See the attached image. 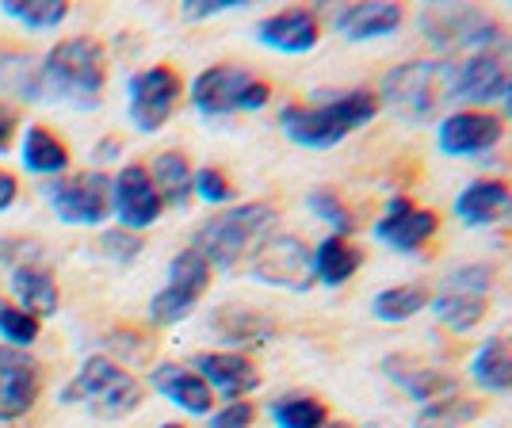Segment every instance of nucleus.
<instances>
[{
	"mask_svg": "<svg viewBox=\"0 0 512 428\" xmlns=\"http://www.w3.org/2000/svg\"><path fill=\"white\" fill-rule=\"evenodd\" d=\"M379 92L375 88H344V92H321L314 104H287L279 111V130L287 142L302 150H333L348 134L363 130L379 115Z\"/></svg>",
	"mask_w": 512,
	"mask_h": 428,
	"instance_id": "nucleus-1",
	"label": "nucleus"
},
{
	"mask_svg": "<svg viewBox=\"0 0 512 428\" xmlns=\"http://www.w3.org/2000/svg\"><path fill=\"white\" fill-rule=\"evenodd\" d=\"M39 88H43V100H58L73 111L100 107L107 88L104 43L92 35H73L54 43L39 62Z\"/></svg>",
	"mask_w": 512,
	"mask_h": 428,
	"instance_id": "nucleus-2",
	"label": "nucleus"
},
{
	"mask_svg": "<svg viewBox=\"0 0 512 428\" xmlns=\"http://www.w3.org/2000/svg\"><path fill=\"white\" fill-rule=\"evenodd\" d=\"M279 214L272 203H237L207 218L192 237V249L211 264V272H234L276 234Z\"/></svg>",
	"mask_w": 512,
	"mask_h": 428,
	"instance_id": "nucleus-3",
	"label": "nucleus"
},
{
	"mask_svg": "<svg viewBox=\"0 0 512 428\" xmlns=\"http://www.w3.org/2000/svg\"><path fill=\"white\" fill-rule=\"evenodd\" d=\"M142 398H146L142 383L107 352L85 356L81 367L73 371V379L58 390L62 406H85L100 421H123L142 406Z\"/></svg>",
	"mask_w": 512,
	"mask_h": 428,
	"instance_id": "nucleus-4",
	"label": "nucleus"
},
{
	"mask_svg": "<svg viewBox=\"0 0 512 428\" xmlns=\"http://www.w3.org/2000/svg\"><path fill=\"white\" fill-rule=\"evenodd\" d=\"M379 104L409 123H432L448 104H455V62L417 58L394 65L379 85Z\"/></svg>",
	"mask_w": 512,
	"mask_h": 428,
	"instance_id": "nucleus-5",
	"label": "nucleus"
},
{
	"mask_svg": "<svg viewBox=\"0 0 512 428\" xmlns=\"http://www.w3.org/2000/svg\"><path fill=\"white\" fill-rule=\"evenodd\" d=\"M417 23L440 54H497L505 46L501 23L474 4H428Z\"/></svg>",
	"mask_w": 512,
	"mask_h": 428,
	"instance_id": "nucleus-6",
	"label": "nucleus"
},
{
	"mask_svg": "<svg viewBox=\"0 0 512 428\" xmlns=\"http://www.w3.org/2000/svg\"><path fill=\"white\" fill-rule=\"evenodd\" d=\"M188 100L203 119H226L234 111H260L272 104V85L241 65H207L188 85Z\"/></svg>",
	"mask_w": 512,
	"mask_h": 428,
	"instance_id": "nucleus-7",
	"label": "nucleus"
},
{
	"mask_svg": "<svg viewBox=\"0 0 512 428\" xmlns=\"http://www.w3.org/2000/svg\"><path fill=\"white\" fill-rule=\"evenodd\" d=\"M39 195L62 226L96 230L111 218V176L104 169L65 172L58 180H46Z\"/></svg>",
	"mask_w": 512,
	"mask_h": 428,
	"instance_id": "nucleus-8",
	"label": "nucleus"
},
{
	"mask_svg": "<svg viewBox=\"0 0 512 428\" xmlns=\"http://www.w3.org/2000/svg\"><path fill=\"white\" fill-rule=\"evenodd\" d=\"M490 287H493L490 264H463V268H455L444 279V291L432 295L428 310L451 333H470V329L482 325L486 310H490V302H486Z\"/></svg>",
	"mask_w": 512,
	"mask_h": 428,
	"instance_id": "nucleus-9",
	"label": "nucleus"
},
{
	"mask_svg": "<svg viewBox=\"0 0 512 428\" xmlns=\"http://www.w3.org/2000/svg\"><path fill=\"white\" fill-rule=\"evenodd\" d=\"M180 100H184V81L172 65H150L130 73L127 119L138 134H157L176 115Z\"/></svg>",
	"mask_w": 512,
	"mask_h": 428,
	"instance_id": "nucleus-10",
	"label": "nucleus"
},
{
	"mask_svg": "<svg viewBox=\"0 0 512 428\" xmlns=\"http://www.w3.org/2000/svg\"><path fill=\"white\" fill-rule=\"evenodd\" d=\"M249 276L264 287H276V291H295L306 295L318 279H314V257H310V245L295 234H272L253 257H249Z\"/></svg>",
	"mask_w": 512,
	"mask_h": 428,
	"instance_id": "nucleus-11",
	"label": "nucleus"
},
{
	"mask_svg": "<svg viewBox=\"0 0 512 428\" xmlns=\"http://www.w3.org/2000/svg\"><path fill=\"white\" fill-rule=\"evenodd\" d=\"M505 127H501V115L493 111H478V107H459L440 119L436 127V150L455 161H474V157H486L501 146Z\"/></svg>",
	"mask_w": 512,
	"mask_h": 428,
	"instance_id": "nucleus-12",
	"label": "nucleus"
},
{
	"mask_svg": "<svg viewBox=\"0 0 512 428\" xmlns=\"http://www.w3.org/2000/svg\"><path fill=\"white\" fill-rule=\"evenodd\" d=\"M165 211L161 195L153 188L150 169L130 161L123 169L111 176V214L119 222V230H130V234H142L157 226V218Z\"/></svg>",
	"mask_w": 512,
	"mask_h": 428,
	"instance_id": "nucleus-13",
	"label": "nucleus"
},
{
	"mask_svg": "<svg viewBox=\"0 0 512 428\" xmlns=\"http://www.w3.org/2000/svg\"><path fill=\"white\" fill-rule=\"evenodd\" d=\"M440 234V218L428 207H417L409 195H390L383 218L375 222V237L394 253H421Z\"/></svg>",
	"mask_w": 512,
	"mask_h": 428,
	"instance_id": "nucleus-14",
	"label": "nucleus"
},
{
	"mask_svg": "<svg viewBox=\"0 0 512 428\" xmlns=\"http://www.w3.org/2000/svg\"><path fill=\"white\" fill-rule=\"evenodd\" d=\"M43 394V371L31 352L0 344V425L23 421Z\"/></svg>",
	"mask_w": 512,
	"mask_h": 428,
	"instance_id": "nucleus-15",
	"label": "nucleus"
},
{
	"mask_svg": "<svg viewBox=\"0 0 512 428\" xmlns=\"http://www.w3.org/2000/svg\"><path fill=\"white\" fill-rule=\"evenodd\" d=\"M192 371L222 402H245L253 390H260V371L245 352H230V348L199 352L192 360Z\"/></svg>",
	"mask_w": 512,
	"mask_h": 428,
	"instance_id": "nucleus-16",
	"label": "nucleus"
},
{
	"mask_svg": "<svg viewBox=\"0 0 512 428\" xmlns=\"http://www.w3.org/2000/svg\"><path fill=\"white\" fill-rule=\"evenodd\" d=\"M256 43L287 58L310 54L321 43V16L314 8H279L256 23Z\"/></svg>",
	"mask_w": 512,
	"mask_h": 428,
	"instance_id": "nucleus-17",
	"label": "nucleus"
},
{
	"mask_svg": "<svg viewBox=\"0 0 512 428\" xmlns=\"http://www.w3.org/2000/svg\"><path fill=\"white\" fill-rule=\"evenodd\" d=\"M402 23H406V8L394 0H360V4H341L333 12V31L344 43L390 39Z\"/></svg>",
	"mask_w": 512,
	"mask_h": 428,
	"instance_id": "nucleus-18",
	"label": "nucleus"
},
{
	"mask_svg": "<svg viewBox=\"0 0 512 428\" xmlns=\"http://www.w3.org/2000/svg\"><path fill=\"white\" fill-rule=\"evenodd\" d=\"M509 85V69L501 54H467L455 62V104H467L486 111V104H497Z\"/></svg>",
	"mask_w": 512,
	"mask_h": 428,
	"instance_id": "nucleus-19",
	"label": "nucleus"
},
{
	"mask_svg": "<svg viewBox=\"0 0 512 428\" xmlns=\"http://www.w3.org/2000/svg\"><path fill=\"white\" fill-rule=\"evenodd\" d=\"M150 386L165 398V402H172V406L180 409V413H188V417H211L214 402H218V398L211 394V386L203 383L192 367L172 364V360L153 364Z\"/></svg>",
	"mask_w": 512,
	"mask_h": 428,
	"instance_id": "nucleus-20",
	"label": "nucleus"
},
{
	"mask_svg": "<svg viewBox=\"0 0 512 428\" xmlns=\"http://www.w3.org/2000/svg\"><path fill=\"white\" fill-rule=\"evenodd\" d=\"M383 375L398 386V390H406L413 402H421V406L440 402V398H448V394H459L455 375L440 371V367L421 364V360H413V356H402V352H390V356H386Z\"/></svg>",
	"mask_w": 512,
	"mask_h": 428,
	"instance_id": "nucleus-21",
	"label": "nucleus"
},
{
	"mask_svg": "<svg viewBox=\"0 0 512 428\" xmlns=\"http://www.w3.org/2000/svg\"><path fill=\"white\" fill-rule=\"evenodd\" d=\"M455 218L463 226H497L512 218V188L505 180H470L455 195Z\"/></svg>",
	"mask_w": 512,
	"mask_h": 428,
	"instance_id": "nucleus-22",
	"label": "nucleus"
},
{
	"mask_svg": "<svg viewBox=\"0 0 512 428\" xmlns=\"http://www.w3.org/2000/svg\"><path fill=\"white\" fill-rule=\"evenodd\" d=\"M8 291H12V302L27 310L31 318H54L58 314V279L50 268H43L39 260H31V264H16V268H8Z\"/></svg>",
	"mask_w": 512,
	"mask_h": 428,
	"instance_id": "nucleus-23",
	"label": "nucleus"
},
{
	"mask_svg": "<svg viewBox=\"0 0 512 428\" xmlns=\"http://www.w3.org/2000/svg\"><path fill=\"white\" fill-rule=\"evenodd\" d=\"M211 329L222 344H230V352L241 348H260V344L276 341V321L260 310H245V306H222L211 314Z\"/></svg>",
	"mask_w": 512,
	"mask_h": 428,
	"instance_id": "nucleus-24",
	"label": "nucleus"
},
{
	"mask_svg": "<svg viewBox=\"0 0 512 428\" xmlns=\"http://www.w3.org/2000/svg\"><path fill=\"white\" fill-rule=\"evenodd\" d=\"M20 165L31 176H43V180H58L69 172V146L54 134L50 127H23L20 134Z\"/></svg>",
	"mask_w": 512,
	"mask_h": 428,
	"instance_id": "nucleus-25",
	"label": "nucleus"
},
{
	"mask_svg": "<svg viewBox=\"0 0 512 428\" xmlns=\"http://www.w3.org/2000/svg\"><path fill=\"white\" fill-rule=\"evenodd\" d=\"M310 257H314V279L321 287H341L363 268V249L352 237H321L318 245L310 249Z\"/></svg>",
	"mask_w": 512,
	"mask_h": 428,
	"instance_id": "nucleus-26",
	"label": "nucleus"
},
{
	"mask_svg": "<svg viewBox=\"0 0 512 428\" xmlns=\"http://www.w3.org/2000/svg\"><path fill=\"white\" fill-rule=\"evenodd\" d=\"M470 379L486 394H512V344L501 337L478 344L470 356Z\"/></svg>",
	"mask_w": 512,
	"mask_h": 428,
	"instance_id": "nucleus-27",
	"label": "nucleus"
},
{
	"mask_svg": "<svg viewBox=\"0 0 512 428\" xmlns=\"http://www.w3.org/2000/svg\"><path fill=\"white\" fill-rule=\"evenodd\" d=\"M150 169V180L153 188H157V195H161V203L165 207H188V199H192V161L184 157L180 150H165L153 157V165H146Z\"/></svg>",
	"mask_w": 512,
	"mask_h": 428,
	"instance_id": "nucleus-28",
	"label": "nucleus"
},
{
	"mask_svg": "<svg viewBox=\"0 0 512 428\" xmlns=\"http://www.w3.org/2000/svg\"><path fill=\"white\" fill-rule=\"evenodd\" d=\"M428 302H432V291L425 283H398V287H386L375 295L371 314L386 325H402V321L417 318L421 310H428Z\"/></svg>",
	"mask_w": 512,
	"mask_h": 428,
	"instance_id": "nucleus-29",
	"label": "nucleus"
},
{
	"mask_svg": "<svg viewBox=\"0 0 512 428\" xmlns=\"http://www.w3.org/2000/svg\"><path fill=\"white\" fill-rule=\"evenodd\" d=\"M0 16L20 23L23 31H58L69 20L65 0H0Z\"/></svg>",
	"mask_w": 512,
	"mask_h": 428,
	"instance_id": "nucleus-30",
	"label": "nucleus"
},
{
	"mask_svg": "<svg viewBox=\"0 0 512 428\" xmlns=\"http://www.w3.org/2000/svg\"><path fill=\"white\" fill-rule=\"evenodd\" d=\"M482 402L478 398H463V394H448L440 402H428V406L417 409L413 417V428H467L470 421L482 417Z\"/></svg>",
	"mask_w": 512,
	"mask_h": 428,
	"instance_id": "nucleus-31",
	"label": "nucleus"
},
{
	"mask_svg": "<svg viewBox=\"0 0 512 428\" xmlns=\"http://www.w3.org/2000/svg\"><path fill=\"white\" fill-rule=\"evenodd\" d=\"M268 417L276 428H321L329 425V406L310 394H283L268 406Z\"/></svg>",
	"mask_w": 512,
	"mask_h": 428,
	"instance_id": "nucleus-32",
	"label": "nucleus"
},
{
	"mask_svg": "<svg viewBox=\"0 0 512 428\" xmlns=\"http://www.w3.org/2000/svg\"><path fill=\"white\" fill-rule=\"evenodd\" d=\"M211 264L195 253L192 245L188 249H180L176 257L169 260V287L176 291H184V295H192L195 302L207 295V287H211Z\"/></svg>",
	"mask_w": 512,
	"mask_h": 428,
	"instance_id": "nucleus-33",
	"label": "nucleus"
},
{
	"mask_svg": "<svg viewBox=\"0 0 512 428\" xmlns=\"http://www.w3.org/2000/svg\"><path fill=\"white\" fill-rule=\"evenodd\" d=\"M306 207H310V214L321 218V222H325L337 237H352L356 234V226H360V222H356V214L348 211V203H344L333 188H314V192L306 195Z\"/></svg>",
	"mask_w": 512,
	"mask_h": 428,
	"instance_id": "nucleus-34",
	"label": "nucleus"
},
{
	"mask_svg": "<svg viewBox=\"0 0 512 428\" xmlns=\"http://www.w3.org/2000/svg\"><path fill=\"white\" fill-rule=\"evenodd\" d=\"M39 333H43L39 318H31V314H27V310H20L16 302L0 299V344L27 352L31 344L39 341Z\"/></svg>",
	"mask_w": 512,
	"mask_h": 428,
	"instance_id": "nucleus-35",
	"label": "nucleus"
},
{
	"mask_svg": "<svg viewBox=\"0 0 512 428\" xmlns=\"http://www.w3.org/2000/svg\"><path fill=\"white\" fill-rule=\"evenodd\" d=\"M199 302L192 295H184V291H176V287H161L157 295L150 299V325H161V329H169V325H180V321L192 314Z\"/></svg>",
	"mask_w": 512,
	"mask_h": 428,
	"instance_id": "nucleus-36",
	"label": "nucleus"
},
{
	"mask_svg": "<svg viewBox=\"0 0 512 428\" xmlns=\"http://www.w3.org/2000/svg\"><path fill=\"white\" fill-rule=\"evenodd\" d=\"M192 195L203 199V203H211V207H226V203L234 199V184H230V176L222 169L203 165V169H195V176H192Z\"/></svg>",
	"mask_w": 512,
	"mask_h": 428,
	"instance_id": "nucleus-37",
	"label": "nucleus"
},
{
	"mask_svg": "<svg viewBox=\"0 0 512 428\" xmlns=\"http://www.w3.org/2000/svg\"><path fill=\"white\" fill-rule=\"evenodd\" d=\"M96 249H100V257L115 260V264H130V260H138L142 253V234H130V230H104L100 241H96Z\"/></svg>",
	"mask_w": 512,
	"mask_h": 428,
	"instance_id": "nucleus-38",
	"label": "nucleus"
},
{
	"mask_svg": "<svg viewBox=\"0 0 512 428\" xmlns=\"http://www.w3.org/2000/svg\"><path fill=\"white\" fill-rule=\"evenodd\" d=\"M234 8H245V0H184L180 4V20L199 23V20H211V16H226Z\"/></svg>",
	"mask_w": 512,
	"mask_h": 428,
	"instance_id": "nucleus-39",
	"label": "nucleus"
},
{
	"mask_svg": "<svg viewBox=\"0 0 512 428\" xmlns=\"http://www.w3.org/2000/svg\"><path fill=\"white\" fill-rule=\"evenodd\" d=\"M256 417L253 402H226L211 413V425L207 428H249Z\"/></svg>",
	"mask_w": 512,
	"mask_h": 428,
	"instance_id": "nucleus-40",
	"label": "nucleus"
},
{
	"mask_svg": "<svg viewBox=\"0 0 512 428\" xmlns=\"http://www.w3.org/2000/svg\"><path fill=\"white\" fill-rule=\"evenodd\" d=\"M16 130H20L16 111H12V104H4V100H0V153H8L12 138H16Z\"/></svg>",
	"mask_w": 512,
	"mask_h": 428,
	"instance_id": "nucleus-41",
	"label": "nucleus"
},
{
	"mask_svg": "<svg viewBox=\"0 0 512 428\" xmlns=\"http://www.w3.org/2000/svg\"><path fill=\"white\" fill-rule=\"evenodd\" d=\"M16 199H20V180H16V172L0 169V214L12 211Z\"/></svg>",
	"mask_w": 512,
	"mask_h": 428,
	"instance_id": "nucleus-42",
	"label": "nucleus"
},
{
	"mask_svg": "<svg viewBox=\"0 0 512 428\" xmlns=\"http://www.w3.org/2000/svg\"><path fill=\"white\" fill-rule=\"evenodd\" d=\"M123 153V142L119 138H104V142H96V150H92V161H96V169L107 165V161H115Z\"/></svg>",
	"mask_w": 512,
	"mask_h": 428,
	"instance_id": "nucleus-43",
	"label": "nucleus"
},
{
	"mask_svg": "<svg viewBox=\"0 0 512 428\" xmlns=\"http://www.w3.org/2000/svg\"><path fill=\"white\" fill-rule=\"evenodd\" d=\"M501 104H505V115L512 119V73H509V85H505V96H501Z\"/></svg>",
	"mask_w": 512,
	"mask_h": 428,
	"instance_id": "nucleus-44",
	"label": "nucleus"
},
{
	"mask_svg": "<svg viewBox=\"0 0 512 428\" xmlns=\"http://www.w3.org/2000/svg\"><path fill=\"white\" fill-rule=\"evenodd\" d=\"M321 428H352V425H344V421H329V425H321Z\"/></svg>",
	"mask_w": 512,
	"mask_h": 428,
	"instance_id": "nucleus-45",
	"label": "nucleus"
},
{
	"mask_svg": "<svg viewBox=\"0 0 512 428\" xmlns=\"http://www.w3.org/2000/svg\"><path fill=\"white\" fill-rule=\"evenodd\" d=\"M161 428H184V425H176V421H165V425H161Z\"/></svg>",
	"mask_w": 512,
	"mask_h": 428,
	"instance_id": "nucleus-46",
	"label": "nucleus"
}]
</instances>
